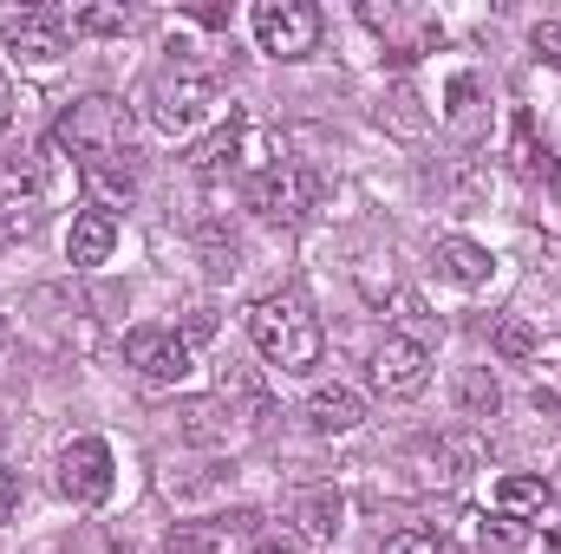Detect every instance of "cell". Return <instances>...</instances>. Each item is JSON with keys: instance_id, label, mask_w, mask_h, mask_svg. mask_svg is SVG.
I'll return each instance as SVG.
<instances>
[{"instance_id": "6da1fadb", "label": "cell", "mask_w": 561, "mask_h": 554, "mask_svg": "<svg viewBox=\"0 0 561 554\" xmlns=\"http://www.w3.org/2000/svg\"><path fill=\"white\" fill-rule=\"evenodd\" d=\"M59 150L79 157V170L105 189V196H131V112L105 92L92 99H72L59 112Z\"/></svg>"}, {"instance_id": "7a4b0ae2", "label": "cell", "mask_w": 561, "mask_h": 554, "mask_svg": "<svg viewBox=\"0 0 561 554\" xmlns=\"http://www.w3.org/2000/svg\"><path fill=\"white\" fill-rule=\"evenodd\" d=\"M249 339H255V353L268 366H280V372H313L320 366V346H327L320 320L300 300H287V293H268V300L249 307Z\"/></svg>"}, {"instance_id": "3957f363", "label": "cell", "mask_w": 561, "mask_h": 554, "mask_svg": "<svg viewBox=\"0 0 561 554\" xmlns=\"http://www.w3.org/2000/svg\"><path fill=\"white\" fill-rule=\"evenodd\" d=\"M144 112H150V125H157L163 138H190V131L216 112V85H209L203 72H190V66H170V72L150 79Z\"/></svg>"}, {"instance_id": "277c9868", "label": "cell", "mask_w": 561, "mask_h": 554, "mask_svg": "<svg viewBox=\"0 0 561 554\" xmlns=\"http://www.w3.org/2000/svg\"><path fill=\"white\" fill-rule=\"evenodd\" d=\"M255 39L275 59H307L320 46V7H307V0H262L255 7Z\"/></svg>"}, {"instance_id": "5b68a950", "label": "cell", "mask_w": 561, "mask_h": 554, "mask_svg": "<svg viewBox=\"0 0 561 554\" xmlns=\"http://www.w3.org/2000/svg\"><path fill=\"white\" fill-rule=\"evenodd\" d=\"M424 379H431V346L412 333H386L379 353H373V385L386 399H419Z\"/></svg>"}, {"instance_id": "8992f818", "label": "cell", "mask_w": 561, "mask_h": 554, "mask_svg": "<svg viewBox=\"0 0 561 554\" xmlns=\"http://www.w3.org/2000/svg\"><path fill=\"white\" fill-rule=\"evenodd\" d=\"M59 489L72 503H105L112 496V443L105 437H72L59 450Z\"/></svg>"}, {"instance_id": "52a82bcc", "label": "cell", "mask_w": 561, "mask_h": 554, "mask_svg": "<svg viewBox=\"0 0 561 554\" xmlns=\"http://www.w3.org/2000/svg\"><path fill=\"white\" fill-rule=\"evenodd\" d=\"M125 359L138 366L144 379L170 385V379H183L196 366V346L183 333H170V326H138V333H125Z\"/></svg>"}, {"instance_id": "ba28073f", "label": "cell", "mask_w": 561, "mask_h": 554, "mask_svg": "<svg viewBox=\"0 0 561 554\" xmlns=\"http://www.w3.org/2000/svg\"><path fill=\"white\" fill-rule=\"evenodd\" d=\"M0 39H7L13 59H26V66H53V59L66 53V20H59L53 7H26V13H7Z\"/></svg>"}, {"instance_id": "9c48e42d", "label": "cell", "mask_w": 561, "mask_h": 554, "mask_svg": "<svg viewBox=\"0 0 561 554\" xmlns=\"http://www.w3.org/2000/svg\"><path fill=\"white\" fill-rule=\"evenodd\" d=\"M249 203L280 222V229H294L300 216H307V203H313V176L307 170H294V163H275V170H262L255 183H249Z\"/></svg>"}, {"instance_id": "30bf717a", "label": "cell", "mask_w": 561, "mask_h": 554, "mask_svg": "<svg viewBox=\"0 0 561 554\" xmlns=\"http://www.w3.org/2000/svg\"><path fill=\"white\" fill-rule=\"evenodd\" d=\"M112 249H118V216H112L105 203L79 209V216H72V235H66L72 268H99V262H112Z\"/></svg>"}, {"instance_id": "8fae6325", "label": "cell", "mask_w": 561, "mask_h": 554, "mask_svg": "<svg viewBox=\"0 0 561 554\" xmlns=\"http://www.w3.org/2000/svg\"><path fill=\"white\" fill-rule=\"evenodd\" d=\"M307 424H313L320 437H346V430L366 424V399L346 392V385H313V392H307Z\"/></svg>"}, {"instance_id": "7c38bea8", "label": "cell", "mask_w": 561, "mask_h": 554, "mask_svg": "<svg viewBox=\"0 0 561 554\" xmlns=\"http://www.w3.org/2000/svg\"><path fill=\"white\" fill-rule=\"evenodd\" d=\"M431 262H437V275L457 280V287H483V280L496 275V255H490L483 242H470V235H444V242L431 249Z\"/></svg>"}, {"instance_id": "4fadbf2b", "label": "cell", "mask_w": 561, "mask_h": 554, "mask_svg": "<svg viewBox=\"0 0 561 554\" xmlns=\"http://www.w3.org/2000/svg\"><path fill=\"white\" fill-rule=\"evenodd\" d=\"M496 516H510V522H542V516H556V483H542V476H503L496 483Z\"/></svg>"}, {"instance_id": "5bb4252c", "label": "cell", "mask_w": 561, "mask_h": 554, "mask_svg": "<svg viewBox=\"0 0 561 554\" xmlns=\"http://www.w3.org/2000/svg\"><path fill=\"white\" fill-rule=\"evenodd\" d=\"M294 522H300L307 542H333L340 522H346V496H340V489H307V496L294 503Z\"/></svg>"}, {"instance_id": "9a60e30c", "label": "cell", "mask_w": 561, "mask_h": 554, "mask_svg": "<svg viewBox=\"0 0 561 554\" xmlns=\"http://www.w3.org/2000/svg\"><path fill=\"white\" fill-rule=\"evenodd\" d=\"M229 417H236L229 399H190V405L176 412V430H183L190 443H222V437H229Z\"/></svg>"}, {"instance_id": "2e32d148", "label": "cell", "mask_w": 561, "mask_h": 554, "mask_svg": "<svg viewBox=\"0 0 561 554\" xmlns=\"http://www.w3.org/2000/svg\"><path fill=\"white\" fill-rule=\"evenodd\" d=\"M242 125H249V118H242V112H229V125H222V131H209V138L196 143V157H190V163H196L203 176L236 170V163H242Z\"/></svg>"}, {"instance_id": "e0dca14e", "label": "cell", "mask_w": 561, "mask_h": 554, "mask_svg": "<svg viewBox=\"0 0 561 554\" xmlns=\"http://www.w3.org/2000/svg\"><path fill=\"white\" fill-rule=\"evenodd\" d=\"M457 405H463V417H496L503 412V385H496L483 366H470V372L457 379Z\"/></svg>"}, {"instance_id": "ac0fdd59", "label": "cell", "mask_w": 561, "mask_h": 554, "mask_svg": "<svg viewBox=\"0 0 561 554\" xmlns=\"http://www.w3.org/2000/svg\"><path fill=\"white\" fill-rule=\"evenodd\" d=\"M490 346H496L503 359H536V353H542V339H536V326H529L523 313H503V320L490 326Z\"/></svg>"}, {"instance_id": "d6986e66", "label": "cell", "mask_w": 561, "mask_h": 554, "mask_svg": "<svg viewBox=\"0 0 561 554\" xmlns=\"http://www.w3.org/2000/svg\"><path fill=\"white\" fill-rule=\"evenodd\" d=\"M516 157H523V176H542V183H561V163L549 143H536V125L516 118Z\"/></svg>"}, {"instance_id": "ffe728a7", "label": "cell", "mask_w": 561, "mask_h": 554, "mask_svg": "<svg viewBox=\"0 0 561 554\" xmlns=\"http://www.w3.org/2000/svg\"><path fill=\"white\" fill-rule=\"evenodd\" d=\"M125 26H131L125 7H79V13H72V33H99V39H112V33H125Z\"/></svg>"}, {"instance_id": "44dd1931", "label": "cell", "mask_w": 561, "mask_h": 554, "mask_svg": "<svg viewBox=\"0 0 561 554\" xmlns=\"http://www.w3.org/2000/svg\"><path fill=\"white\" fill-rule=\"evenodd\" d=\"M26 229H33V203H26V196H0V249L20 242Z\"/></svg>"}, {"instance_id": "7402d4cb", "label": "cell", "mask_w": 561, "mask_h": 554, "mask_svg": "<svg viewBox=\"0 0 561 554\" xmlns=\"http://www.w3.org/2000/svg\"><path fill=\"white\" fill-rule=\"evenodd\" d=\"M379 554H450V549H444V535H431V529H399V535H386Z\"/></svg>"}, {"instance_id": "603a6c76", "label": "cell", "mask_w": 561, "mask_h": 554, "mask_svg": "<svg viewBox=\"0 0 561 554\" xmlns=\"http://www.w3.org/2000/svg\"><path fill=\"white\" fill-rule=\"evenodd\" d=\"M203 255H209V268H216V275H236V255H242V249H236V235L222 242L216 229H203Z\"/></svg>"}, {"instance_id": "cb8c5ba5", "label": "cell", "mask_w": 561, "mask_h": 554, "mask_svg": "<svg viewBox=\"0 0 561 554\" xmlns=\"http://www.w3.org/2000/svg\"><path fill=\"white\" fill-rule=\"evenodd\" d=\"M216 549V529H176L170 535V554H209Z\"/></svg>"}, {"instance_id": "d4e9b609", "label": "cell", "mask_w": 561, "mask_h": 554, "mask_svg": "<svg viewBox=\"0 0 561 554\" xmlns=\"http://www.w3.org/2000/svg\"><path fill=\"white\" fill-rule=\"evenodd\" d=\"M529 46H536V53H542V59L561 72V26H556V20H542V26L529 33Z\"/></svg>"}, {"instance_id": "484cf974", "label": "cell", "mask_w": 561, "mask_h": 554, "mask_svg": "<svg viewBox=\"0 0 561 554\" xmlns=\"http://www.w3.org/2000/svg\"><path fill=\"white\" fill-rule=\"evenodd\" d=\"M483 542H496V549H523V522L496 516V522H483Z\"/></svg>"}, {"instance_id": "4316f807", "label": "cell", "mask_w": 561, "mask_h": 554, "mask_svg": "<svg viewBox=\"0 0 561 554\" xmlns=\"http://www.w3.org/2000/svg\"><path fill=\"white\" fill-rule=\"evenodd\" d=\"M209 333H216V313H209V307H190V326H183V339H190V346H203Z\"/></svg>"}, {"instance_id": "83f0119b", "label": "cell", "mask_w": 561, "mask_h": 554, "mask_svg": "<svg viewBox=\"0 0 561 554\" xmlns=\"http://www.w3.org/2000/svg\"><path fill=\"white\" fill-rule=\"evenodd\" d=\"M249 554H300V542H294V535H275V529H268V535H255V542H249Z\"/></svg>"}, {"instance_id": "f1b7e54d", "label": "cell", "mask_w": 561, "mask_h": 554, "mask_svg": "<svg viewBox=\"0 0 561 554\" xmlns=\"http://www.w3.org/2000/svg\"><path fill=\"white\" fill-rule=\"evenodd\" d=\"M13 509H20V476L0 470V522H13Z\"/></svg>"}, {"instance_id": "f546056e", "label": "cell", "mask_w": 561, "mask_h": 554, "mask_svg": "<svg viewBox=\"0 0 561 554\" xmlns=\"http://www.w3.org/2000/svg\"><path fill=\"white\" fill-rule=\"evenodd\" d=\"M392 105H399V112H392V125H399V131H424V118H419V112H412V105H419L412 92H399Z\"/></svg>"}, {"instance_id": "4dcf8cb0", "label": "cell", "mask_w": 561, "mask_h": 554, "mask_svg": "<svg viewBox=\"0 0 561 554\" xmlns=\"http://www.w3.org/2000/svg\"><path fill=\"white\" fill-rule=\"evenodd\" d=\"M470 92H477L470 79H450V112H463V105H470Z\"/></svg>"}, {"instance_id": "1f68e13d", "label": "cell", "mask_w": 561, "mask_h": 554, "mask_svg": "<svg viewBox=\"0 0 561 554\" xmlns=\"http://www.w3.org/2000/svg\"><path fill=\"white\" fill-rule=\"evenodd\" d=\"M13 125V99H7V85H0V131Z\"/></svg>"}, {"instance_id": "d6a6232c", "label": "cell", "mask_w": 561, "mask_h": 554, "mask_svg": "<svg viewBox=\"0 0 561 554\" xmlns=\"http://www.w3.org/2000/svg\"><path fill=\"white\" fill-rule=\"evenodd\" d=\"M549 554H561V542H549Z\"/></svg>"}, {"instance_id": "836d02e7", "label": "cell", "mask_w": 561, "mask_h": 554, "mask_svg": "<svg viewBox=\"0 0 561 554\" xmlns=\"http://www.w3.org/2000/svg\"><path fill=\"white\" fill-rule=\"evenodd\" d=\"M0 339H7V320H0Z\"/></svg>"}]
</instances>
